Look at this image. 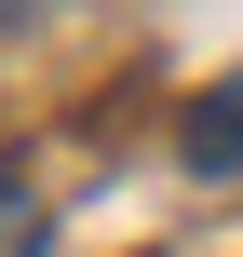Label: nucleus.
Returning a JSON list of instances; mask_svg holds the SVG:
<instances>
[{
  "mask_svg": "<svg viewBox=\"0 0 243 257\" xmlns=\"http://www.w3.org/2000/svg\"><path fill=\"white\" fill-rule=\"evenodd\" d=\"M176 149H189V176H243V81H203V95H189Z\"/></svg>",
  "mask_w": 243,
  "mask_h": 257,
  "instance_id": "f257e3e1",
  "label": "nucleus"
},
{
  "mask_svg": "<svg viewBox=\"0 0 243 257\" xmlns=\"http://www.w3.org/2000/svg\"><path fill=\"white\" fill-rule=\"evenodd\" d=\"M0 14H41V0H0Z\"/></svg>",
  "mask_w": 243,
  "mask_h": 257,
  "instance_id": "7ed1b4c3",
  "label": "nucleus"
},
{
  "mask_svg": "<svg viewBox=\"0 0 243 257\" xmlns=\"http://www.w3.org/2000/svg\"><path fill=\"white\" fill-rule=\"evenodd\" d=\"M41 244H54V203H41L14 163H0V257H41Z\"/></svg>",
  "mask_w": 243,
  "mask_h": 257,
  "instance_id": "f03ea898",
  "label": "nucleus"
}]
</instances>
